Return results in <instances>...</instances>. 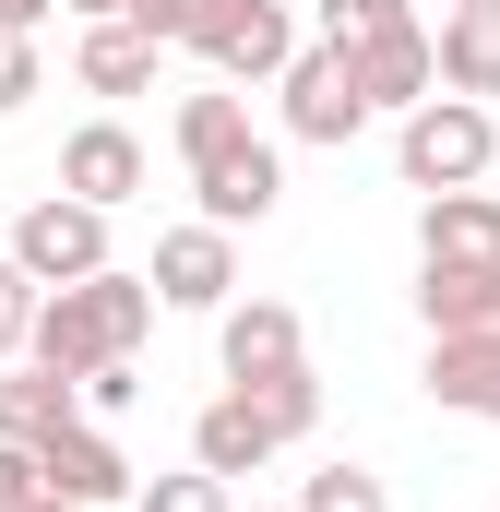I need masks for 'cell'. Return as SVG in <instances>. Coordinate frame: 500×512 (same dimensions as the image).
Returning a JSON list of instances; mask_svg holds the SVG:
<instances>
[{
	"label": "cell",
	"instance_id": "cell-29",
	"mask_svg": "<svg viewBox=\"0 0 500 512\" xmlns=\"http://www.w3.org/2000/svg\"><path fill=\"white\" fill-rule=\"evenodd\" d=\"M24 512H72V501H48V489H36V501H24Z\"/></svg>",
	"mask_w": 500,
	"mask_h": 512
},
{
	"label": "cell",
	"instance_id": "cell-18",
	"mask_svg": "<svg viewBox=\"0 0 500 512\" xmlns=\"http://www.w3.org/2000/svg\"><path fill=\"white\" fill-rule=\"evenodd\" d=\"M227 393H250V405L274 417V441H310V429H322V382H310V358L274 370V382H227Z\"/></svg>",
	"mask_w": 500,
	"mask_h": 512
},
{
	"label": "cell",
	"instance_id": "cell-11",
	"mask_svg": "<svg viewBox=\"0 0 500 512\" xmlns=\"http://www.w3.org/2000/svg\"><path fill=\"white\" fill-rule=\"evenodd\" d=\"M358 60V96H370V120H405L417 96H441V72H429V24H393L370 48H346Z\"/></svg>",
	"mask_w": 500,
	"mask_h": 512
},
{
	"label": "cell",
	"instance_id": "cell-4",
	"mask_svg": "<svg viewBox=\"0 0 500 512\" xmlns=\"http://www.w3.org/2000/svg\"><path fill=\"white\" fill-rule=\"evenodd\" d=\"M12 262H24L36 286H84V274H108V215L72 203V191H36V203L12 215Z\"/></svg>",
	"mask_w": 500,
	"mask_h": 512
},
{
	"label": "cell",
	"instance_id": "cell-9",
	"mask_svg": "<svg viewBox=\"0 0 500 512\" xmlns=\"http://www.w3.org/2000/svg\"><path fill=\"white\" fill-rule=\"evenodd\" d=\"M60 191L96 203V215L143 203V131H131V120H84L72 143H60Z\"/></svg>",
	"mask_w": 500,
	"mask_h": 512
},
{
	"label": "cell",
	"instance_id": "cell-1",
	"mask_svg": "<svg viewBox=\"0 0 500 512\" xmlns=\"http://www.w3.org/2000/svg\"><path fill=\"white\" fill-rule=\"evenodd\" d=\"M155 334V286L143 274H84V286H36V322H24V358L36 370H60V382H84L96 358H131Z\"/></svg>",
	"mask_w": 500,
	"mask_h": 512
},
{
	"label": "cell",
	"instance_id": "cell-15",
	"mask_svg": "<svg viewBox=\"0 0 500 512\" xmlns=\"http://www.w3.org/2000/svg\"><path fill=\"white\" fill-rule=\"evenodd\" d=\"M429 72H441V96H500V12H441V36H429Z\"/></svg>",
	"mask_w": 500,
	"mask_h": 512
},
{
	"label": "cell",
	"instance_id": "cell-14",
	"mask_svg": "<svg viewBox=\"0 0 500 512\" xmlns=\"http://www.w3.org/2000/svg\"><path fill=\"white\" fill-rule=\"evenodd\" d=\"M155 60H167V48H155L143 24H120V12H108V24H84L72 84H84V96H143V84H155Z\"/></svg>",
	"mask_w": 500,
	"mask_h": 512
},
{
	"label": "cell",
	"instance_id": "cell-5",
	"mask_svg": "<svg viewBox=\"0 0 500 512\" xmlns=\"http://www.w3.org/2000/svg\"><path fill=\"white\" fill-rule=\"evenodd\" d=\"M36 489H48V501H72V512H108V501L143 489V465H131L96 417H60V429L36 441Z\"/></svg>",
	"mask_w": 500,
	"mask_h": 512
},
{
	"label": "cell",
	"instance_id": "cell-28",
	"mask_svg": "<svg viewBox=\"0 0 500 512\" xmlns=\"http://www.w3.org/2000/svg\"><path fill=\"white\" fill-rule=\"evenodd\" d=\"M441 12H500V0H441Z\"/></svg>",
	"mask_w": 500,
	"mask_h": 512
},
{
	"label": "cell",
	"instance_id": "cell-26",
	"mask_svg": "<svg viewBox=\"0 0 500 512\" xmlns=\"http://www.w3.org/2000/svg\"><path fill=\"white\" fill-rule=\"evenodd\" d=\"M48 12H60V0H0V24H12V36H36Z\"/></svg>",
	"mask_w": 500,
	"mask_h": 512
},
{
	"label": "cell",
	"instance_id": "cell-20",
	"mask_svg": "<svg viewBox=\"0 0 500 512\" xmlns=\"http://www.w3.org/2000/svg\"><path fill=\"white\" fill-rule=\"evenodd\" d=\"M286 512H393V489H381L370 465H322V477H298Z\"/></svg>",
	"mask_w": 500,
	"mask_h": 512
},
{
	"label": "cell",
	"instance_id": "cell-24",
	"mask_svg": "<svg viewBox=\"0 0 500 512\" xmlns=\"http://www.w3.org/2000/svg\"><path fill=\"white\" fill-rule=\"evenodd\" d=\"M24 322H36V274L0 251V358H24Z\"/></svg>",
	"mask_w": 500,
	"mask_h": 512
},
{
	"label": "cell",
	"instance_id": "cell-7",
	"mask_svg": "<svg viewBox=\"0 0 500 512\" xmlns=\"http://www.w3.org/2000/svg\"><path fill=\"white\" fill-rule=\"evenodd\" d=\"M143 286H155V310H227V298H239V239L191 215V227L155 239V274H143Z\"/></svg>",
	"mask_w": 500,
	"mask_h": 512
},
{
	"label": "cell",
	"instance_id": "cell-27",
	"mask_svg": "<svg viewBox=\"0 0 500 512\" xmlns=\"http://www.w3.org/2000/svg\"><path fill=\"white\" fill-rule=\"evenodd\" d=\"M72 12H84V24H108V12H131V0H72Z\"/></svg>",
	"mask_w": 500,
	"mask_h": 512
},
{
	"label": "cell",
	"instance_id": "cell-21",
	"mask_svg": "<svg viewBox=\"0 0 500 512\" xmlns=\"http://www.w3.org/2000/svg\"><path fill=\"white\" fill-rule=\"evenodd\" d=\"M393 24H417V0H322V48H370Z\"/></svg>",
	"mask_w": 500,
	"mask_h": 512
},
{
	"label": "cell",
	"instance_id": "cell-3",
	"mask_svg": "<svg viewBox=\"0 0 500 512\" xmlns=\"http://www.w3.org/2000/svg\"><path fill=\"white\" fill-rule=\"evenodd\" d=\"M274 96H286V131H298V143H358V131H370L358 60H346V48H322V36H298V60L274 72Z\"/></svg>",
	"mask_w": 500,
	"mask_h": 512
},
{
	"label": "cell",
	"instance_id": "cell-10",
	"mask_svg": "<svg viewBox=\"0 0 500 512\" xmlns=\"http://www.w3.org/2000/svg\"><path fill=\"white\" fill-rule=\"evenodd\" d=\"M274 453H286V441H274V417H262L250 393H215V405L191 417V465H203V477H227V489H239V477H262Z\"/></svg>",
	"mask_w": 500,
	"mask_h": 512
},
{
	"label": "cell",
	"instance_id": "cell-23",
	"mask_svg": "<svg viewBox=\"0 0 500 512\" xmlns=\"http://www.w3.org/2000/svg\"><path fill=\"white\" fill-rule=\"evenodd\" d=\"M36 84H48V60H36V36H12V24H0V120H12V108H24Z\"/></svg>",
	"mask_w": 500,
	"mask_h": 512
},
{
	"label": "cell",
	"instance_id": "cell-25",
	"mask_svg": "<svg viewBox=\"0 0 500 512\" xmlns=\"http://www.w3.org/2000/svg\"><path fill=\"white\" fill-rule=\"evenodd\" d=\"M36 501V453H24V441H0V512H24Z\"/></svg>",
	"mask_w": 500,
	"mask_h": 512
},
{
	"label": "cell",
	"instance_id": "cell-2",
	"mask_svg": "<svg viewBox=\"0 0 500 512\" xmlns=\"http://www.w3.org/2000/svg\"><path fill=\"white\" fill-rule=\"evenodd\" d=\"M500 155V120L477 96H417L405 120H393V179L405 191H477Z\"/></svg>",
	"mask_w": 500,
	"mask_h": 512
},
{
	"label": "cell",
	"instance_id": "cell-12",
	"mask_svg": "<svg viewBox=\"0 0 500 512\" xmlns=\"http://www.w3.org/2000/svg\"><path fill=\"white\" fill-rule=\"evenodd\" d=\"M429 405L500 429V334H429Z\"/></svg>",
	"mask_w": 500,
	"mask_h": 512
},
{
	"label": "cell",
	"instance_id": "cell-13",
	"mask_svg": "<svg viewBox=\"0 0 500 512\" xmlns=\"http://www.w3.org/2000/svg\"><path fill=\"white\" fill-rule=\"evenodd\" d=\"M417 322H429V334H500L489 262H417Z\"/></svg>",
	"mask_w": 500,
	"mask_h": 512
},
{
	"label": "cell",
	"instance_id": "cell-19",
	"mask_svg": "<svg viewBox=\"0 0 500 512\" xmlns=\"http://www.w3.org/2000/svg\"><path fill=\"white\" fill-rule=\"evenodd\" d=\"M227 143H250V96H227V84L179 96V155H227Z\"/></svg>",
	"mask_w": 500,
	"mask_h": 512
},
{
	"label": "cell",
	"instance_id": "cell-8",
	"mask_svg": "<svg viewBox=\"0 0 500 512\" xmlns=\"http://www.w3.org/2000/svg\"><path fill=\"white\" fill-rule=\"evenodd\" d=\"M298 358H310V334H298L286 298H227V310H215V370H227V382H274V370H298Z\"/></svg>",
	"mask_w": 500,
	"mask_h": 512
},
{
	"label": "cell",
	"instance_id": "cell-22",
	"mask_svg": "<svg viewBox=\"0 0 500 512\" xmlns=\"http://www.w3.org/2000/svg\"><path fill=\"white\" fill-rule=\"evenodd\" d=\"M131 512H227V477H203V465H179V477H143Z\"/></svg>",
	"mask_w": 500,
	"mask_h": 512
},
{
	"label": "cell",
	"instance_id": "cell-6",
	"mask_svg": "<svg viewBox=\"0 0 500 512\" xmlns=\"http://www.w3.org/2000/svg\"><path fill=\"white\" fill-rule=\"evenodd\" d=\"M191 203H203V227H262L274 203H286V155L250 131V143H227V155H191Z\"/></svg>",
	"mask_w": 500,
	"mask_h": 512
},
{
	"label": "cell",
	"instance_id": "cell-16",
	"mask_svg": "<svg viewBox=\"0 0 500 512\" xmlns=\"http://www.w3.org/2000/svg\"><path fill=\"white\" fill-rule=\"evenodd\" d=\"M500 251V203L489 191H429L417 203V262H489Z\"/></svg>",
	"mask_w": 500,
	"mask_h": 512
},
{
	"label": "cell",
	"instance_id": "cell-17",
	"mask_svg": "<svg viewBox=\"0 0 500 512\" xmlns=\"http://www.w3.org/2000/svg\"><path fill=\"white\" fill-rule=\"evenodd\" d=\"M60 417H84L60 370H36V358H0V441H24V453H36Z\"/></svg>",
	"mask_w": 500,
	"mask_h": 512
},
{
	"label": "cell",
	"instance_id": "cell-30",
	"mask_svg": "<svg viewBox=\"0 0 500 512\" xmlns=\"http://www.w3.org/2000/svg\"><path fill=\"white\" fill-rule=\"evenodd\" d=\"M489 286H500V251H489Z\"/></svg>",
	"mask_w": 500,
	"mask_h": 512
}]
</instances>
